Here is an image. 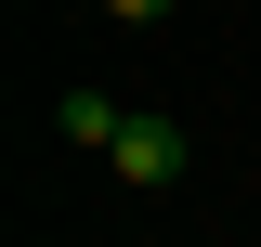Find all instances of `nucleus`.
Here are the masks:
<instances>
[{"label": "nucleus", "mask_w": 261, "mask_h": 247, "mask_svg": "<svg viewBox=\"0 0 261 247\" xmlns=\"http://www.w3.org/2000/svg\"><path fill=\"white\" fill-rule=\"evenodd\" d=\"M105 169H118V182H144V195H170V182L196 169V130H183V117H144V104H130V117H118V143H105Z\"/></svg>", "instance_id": "1"}, {"label": "nucleus", "mask_w": 261, "mask_h": 247, "mask_svg": "<svg viewBox=\"0 0 261 247\" xmlns=\"http://www.w3.org/2000/svg\"><path fill=\"white\" fill-rule=\"evenodd\" d=\"M118 117H130V104H118V91H92V78H79V91H53V130H65V143H92V156L118 143Z\"/></svg>", "instance_id": "2"}, {"label": "nucleus", "mask_w": 261, "mask_h": 247, "mask_svg": "<svg viewBox=\"0 0 261 247\" xmlns=\"http://www.w3.org/2000/svg\"><path fill=\"white\" fill-rule=\"evenodd\" d=\"M105 13H118V26H157V13H170V0H105Z\"/></svg>", "instance_id": "3"}]
</instances>
